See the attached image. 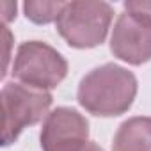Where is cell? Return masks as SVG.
<instances>
[{
  "instance_id": "cell-1",
  "label": "cell",
  "mask_w": 151,
  "mask_h": 151,
  "mask_svg": "<svg viewBox=\"0 0 151 151\" xmlns=\"http://www.w3.org/2000/svg\"><path fill=\"white\" fill-rule=\"evenodd\" d=\"M137 77L124 66L107 62L84 75L78 89V105L98 117H117L128 112L137 96Z\"/></svg>"
},
{
  "instance_id": "cell-2",
  "label": "cell",
  "mask_w": 151,
  "mask_h": 151,
  "mask_svg": "<svg viewBox=\"0 0 151 151\" xmlns=\"http://www.w3.org/2000/svg\"><path fill=\"white\" fill-rule=\"evenodd\" d=\"M114 7L109 2L71 0L55 22L57 32L71 46L89 50L100 46L112 30Z\"/></svg>"
},
{
  "instance_id": "cell-3",
  "label": "cell",
  "mask_w": 151,
  "mask_h": 151,
  "mask_svg": "<svg viewBox=\"0 0 151 151\" xmlns=\"http://www.w3.org/2000/svg\"><path fill=\"white\" fill-rule=\"evenodd\" d=\"M52 93L39 91L20 82H7L0 93L2 105V144L16 142L20 133L50 114Z\"/></svg>"
},
{
  "instance_id": "cell-4",
  "label": "cell",
  "mask_w": 151,
  "mask_h": 151,
  "mask_svg": "<svg viewBox=\"0 0 151 151\" xmlns=\"http://www.w3.org/2000/svg\"><path fill=\"white\" fill-rule=\"evenodd\" d=\"M68 75V60L52 45L37 39L18 46L13 59V77L16 82L39 89L53 91Z\"/></svg>"
},
{
  "instance_id": "cell-5",
  "label": "cell",
  "mask_w": 151,
  "mask_h": 151,
  "mask_svg": "<svg viewBox=\"0 0 151 151\" xmlns=\"http://www.w3.org/2000/svg\"><path fill=\"white\" fill-rule=\"evenodd\" d=\"M109 45L112 55L130 66L151 60V18L124 9L114 22Z\"/></svg>"
},
{
  "instance_id": "cell-6",
  "label": "cell",
  "mask_w": 151,
  "mask_h": 151,
  "mask_svg": "<svg viewBox=\"0 0 151 151\" xmlns=\"http://www.w3.org/2000/svg\"><path fill=\"white\" fill-rule=\"evenodd\" d=\"M89 142V121L73 107H57L43 121L39 144L43 151H80Z\"/></svg>"
},
{
  "instance_id": "cell-7",
  "label": "cell",
  "mask_w": 151,
  "mask_h": 151,
  "mask_svg": "<svg viewBox=\"0 0 151 151\" xmlns=\"http://www.w3.org/2000/svg\"><path fill=\"white\" fill-rule=\"evenodd\" d=\"M112 151H151V116L124 119L114 133Z\"/></svg>"
},
{
  "instance_id": "cell-8",
  "label": "cell",
  "mask_w": 151,
  "mask_h": 151,
  "mask_svg": "<svg viewBox=\"0 0 151 151\" xmlns=\"http://www.w3.org/2000/svg\"><path fill=\"white\" fill-rule=\"evenodd\" d=\"M66 2H41V0H27L23 2V13L27 16V20H30L32 23L37 25H46L52 22H57V18L60 16L62 9H64Z\"/></svg>"
},
{
  "instance_id": "cell-9",
  "label": "cell",
  "mask_w": 151,
  "mask_h": 151,
  "mask_svg": "<svg viewBox=\"0 0 151 151\" xmlns=\"http://www.w3.org/2000/svg\"><path fill=\"white\" fill-rule=\"evenodd\" d=\"M2 43H4V66H2V77H6L9 60H11V46H13V34L7 25H2Z\"/></svg>"
},
{
  "instance_id": "cell-10",
  "label": "cell",
  "mask_w": 151,
  "mask_h": 151,
  "mask_svg": "<svg viewBox=\"0 0 151 151\" xmlns=\"http://www.w3.org/2000/svg\"><path fill=\"white\" fill-rule=\"evenodd\" d=\"M16 11H18V4L6 0V2H0V14H2V25H7L9 22H13L16 18Z\"/></svg>"
},
{
  "instance_id": "cell-11",
  "label": "cell",
  "mask_w": 151,
  "mask_h": 151,
  "mask_svg": "<svg viewBox=\"0 0 151 151\" xmlns=\"http://www.w3.org/2000/svg\"><path fill=\"white\" fill-rule=\"evenodd\" d=\"M124 9L146 14L151 18V0H130V2H124Z\"/></svg>"
},
{
  "instance_id": "cell-12",
  "label": "cell",
  "mask_w": 151,
  "mask_h": 151,
  "mask_svg": "<svg viewBox=\"0 0 151 151\" xmlns=\"http://www.w3.org/2000/svg\"><path fill=\"white\" fill-rule=\"evenodd\" d=\"M80 151H105V149H103V147H101L100 144H96V142L89 140V142H87V144H86V146H84V147L80 149Z\"/></svg>"
}]
</instances>
